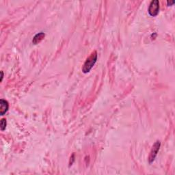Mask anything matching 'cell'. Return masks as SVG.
I'll use <instances>...</instances> for the list:
<instances>
[{
  "instance_id": "obj_1",
  "label": "cell",
  "mask_w": 175,
  "mask_h": 175,
  "mask_svg": "<svg viewBox=\"0 0 175 175\" xmlns=\"http://www.w3.org/2000/svg\"><path fill=\"white\" fill-rule=\"evenodd\" d=\"M97 59V51H95L94 52H92L89 57L86 59V60L84 63L83 68L82 71L84 73H89L90 70H91L92 67L94 66V65L96 63Z\"/></svg>"
},
{
  "instance_id": "obj_5",
  "label": "cell",
  "mask_w": 175,
  "mask_h": 175,
  "mask_svg": "<svg viewBox=\"0 0 175 175\" xmlns=\"http://www.w3.org/2000/svg\"><path fill=\"white\" fill-rule=\"evenodd\" d=\"M45 34L43 32H40L36 34V35L34 36L33 40H32V43H33L34 45H36V44L39 43L41 40H43V38H45Z\"/></svg>"
},
{
  "instance_id": "obj_2",
  "label": "cell",
  "mask_w": 175,
  "mask_h": 175,
  "mask_svg": "<svg viewBox=\"0 0 175 175\" xmlns=\"http://www.w3.org/2000/svg\"><path fill=\"white\" fill-rule=\"evenodd\" d=\"M149 13L152 17H155L158 15L159 11V2L158 0H153L150 3Z\"/></svg>"
},
{
  "instance_id": "obj_8",
  "label": "cell",
  "mask_w": 175,
  "mask_h": 175,
  "mask_svg": "<svg viewBox=\"0 0 175 175\" xmlns=\"http://www.w3.org/2000/svg\"><path fill=\"white\" fill-rule=\"evenodd\" d=\"M1 81H2L3 77V72H2V71H1Z\"/></svg>"
},
{
  "instance_id": "obj_7",
  "label": "cell",
  "mask_w": 175,
  "mask_h": 175,
  "mask_svg": "<svg viewBox=\"0 0 175 175\" xmlns=\"http://www.w3.org/2000/svg\"><path fill=\"white\" fill-rule=\"evenodd\" d=\"M167 3H168V6H171V5H173L174 3V1H168L167 2Z\"/></svg>"
},
{
  "instance_id": "obj_6",
  "label": "cell",
  "mask_w": 175,
  "mask_h": 175,
  "mask_svg": "<svg viewBox=\"0 0 175 175\" xmlns=\"http://www.w3.org/2000/svg\"><path fill=\"white\" fill-rule=\"evenodd\" d=\"M6 120L5 118H2L1 120V124H0V127H1V131H4L6 128Z\"/></svg>"
},
{
  "instance_id": "obj_4",
  "label": "cell",
  "mask_w": 175,
  "mask_h": 175,
  "mask_svg": "<svg viewBox=\"0 0 175 175\" xmlns=\"http://www.w3.org/2000/svg\"><path fill=\"white\" fill-rule=\"evenodd\" d=\"M8 103L4 99L0 100V114L1 116H3L7 112L8 109Z\"/></svg>"
},
{
  "instance_id": "obj_3",
  "label": "cell",
  "mask_w": 175,
  "mask_h": 175,
  "mask_svg": "<svg viewBox=\"0 0 175 175\" xmlns=\"http://www.w3.org/2000/svg\"><path fill=\"white\" fill-rule=\"evenodd\" d=\"M159 148H160V142H156L155 143V145H153V148H152L151 153H150L149 156V162L152 163L153 161L155 160V157H156L157 153H158Z\"/></svg>"
}]
</instances>
